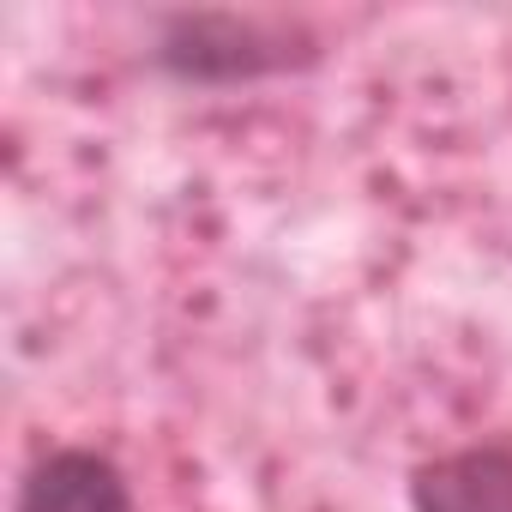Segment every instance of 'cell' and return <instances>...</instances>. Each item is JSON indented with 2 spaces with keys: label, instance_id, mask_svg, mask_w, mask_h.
I'll return each mask as SVG.
<instances>
[{
  "label": "cell",
  "instance_id": "6da1fadb",
  "mask_svg": "<svg viewBox=\"0 0 512 512\" xmlns=\"http://www.w3.org/2000/svg\"><path fill=\"white\" fill-rule=\"evenodd\" d=\"M326 61V43L302 19L278 13H163L151 31V67L175 85L229 91Z\"/></svg>",
  "mask_w": 512,
  "mask_h": 512
},
{
  "label": "cell",
  "instance_id": "7a4b0ae2",
  "mask_svg": "<svg viewBox=\"0 0 512 512\" xmlns=\"http://www.w3.org/2000/svg\"><path fill=\"white\" fill-rule=\"evenodd\" d=\"M410 512H512V440L434 452L404 482Z\"/></svg>",
  "mask_w": 512,
  "mask_h": 512
},
{
  "label": "cell",
  "instance_id": "3957f363",
  "mask_svg": "<svg viewBox=\"0 0 512 512\" xmlns=\"http://www.w3.org/2000/svg\"><path fill=\"white\" fill-rule=\"evenodd\" d=\"M13 512H133V482L97 446H55L25 470Z\"/></svg>",
  "mask_w": 512,
  "mask_h": 512
}]
</instances>
